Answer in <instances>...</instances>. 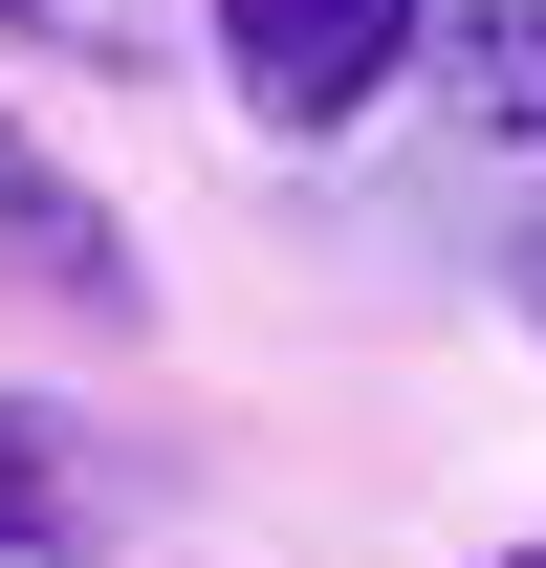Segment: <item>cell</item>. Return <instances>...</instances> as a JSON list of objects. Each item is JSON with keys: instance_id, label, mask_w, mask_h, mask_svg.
I'll return each mask as SVG.
<instances>
[{"instance_id": "1", "label": "cell", "mask_w": 546, "mask_h": 568, "mask_svg": "<svg viewBox=\"0 0 546 568\" xmlns=\"http://www.w3.org/2000/svg\"><path fill=\"white\" fill-rule=\"evenodd\" d=\"M198 44H219V110L263 153H328L437 67V0H198Z\"/></svg>"}, {"instance_id": "2", "label": "cell", "mask_w": 546, "mask_h": 568, "mask_svg": "<svg viewBox=\"0 0 546 568\" xmlns=\"http://www.w3.org/2000/svg\"><path fill=\"white\" fill-rule=\"evenodd\" d=\"M0 284H44V306H88V328H153V241L88 197L22 110H0Z\"/></svg>"}, {"instance_id": "3", "label": "cell", "mask_w": 546, "mask_h": 568, "mask_svg": "<svg viewBox=\"0 0 546 568\" xmlns=\"http://www.w3.org/2000/svg\"><path fill=\"white\" fill-rule=\"evenodd\" d=\"M437 110L481 153H546V0H437Z\"/></svg>"}, {"instance_id": "4", "label": "cell", "mask_w": 546, "mask_h": 568, "mask_svg": "<svg viewBox=\"0 0 546 568\" xmlns=\"http://www.w3.org/2000/svg\"><path fill=\"white\" fill-rule=\"evenodd\" d=\"M0 525H67V437L22 416V394H0Z\"/></svg>"}, {"instance_id": "5", "label": "cell", "mask_w": 546, "mask_h": 568, "mask_svg": "<svg viewBox=\"0 0 546 568\" xmlns=\"http://www.w3.org/2000/svg\"><path fill=\"white\" fill-rule=\"evenodd\" d=\"M0 568H88V525H0Z\"/></svg>"}, {"instance_id": "6", "label": "cell", "mask_w": 546, "mask_h": 568, "mask_svg": "<svg viewBox=\"0 0 546 568\" xmlns=\"http://www.w3.org/2000/svg\"><path fill=\"white\" fill-rule=\"evenodd\" d=\"M481 568H546V547H481Z\"/></svg>"}]
</instances>
